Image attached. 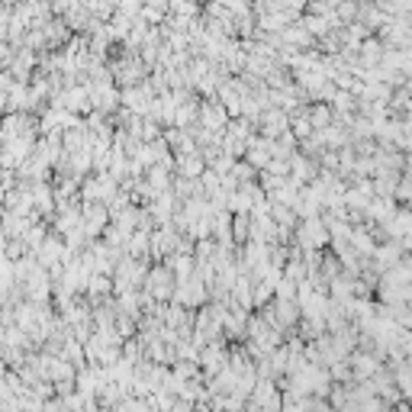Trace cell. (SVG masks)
I'll return each mask as SVG.
<instances>
[{"instance_id": "obj_15", "label": "cell", "mask_w": 412, "mask_h": 412, "mask_svg": "<svg viewBox=\"0 0 412 412\" xmlns=\"http://www.w3.org/2000/svg\"><path fill=\"white\" fill-rule=\"evenodd\" d=\"M206 171L200 151L197 155H177L174 158V177H184V181H200V174Z\"/></svg>"}, {"instance_id": "obj_13", "label": "cell", "mask_w": 412, "mask_h": 412, "mask_svg": "<svg viewBox=\"0 0 412 412\" xmlns=\"http://www.w3.org/2000/svg\"><path fill=\"white\" fill-rule=\"evenodd\" d=\"M10 78L17 81V84H29L35 74V52H26V49H17L13 55V62H10Z\"/></svg>"}, {"instance_id": "obj_9", "label": "cell", "mask_w": 412, "mask_h": 412, "mask_svg": "<svg viewBox=\"0 0 412 412\" xmlns=\"http://www.w3.org/2000/svg\"><path fill=\"white\" fill-rule=\"evenodd\" d=\"M88 94H90V106H94L97 113L113 116L120 110V90H116V84H88Z\"/></svg>"}, {"instance_id": "obj_31", "label": "cell", "mask_w": 412, "mask_h": 412, "mask_svg": "<svg viewBox=\"0 0 412 412\" xmlns=\"http://www.w3.org/2000/svg\"><path fill=\"white\" fill-rule=\"evenodd\" d=\"M229 177H232L236 184H252L254 177H258V171H254L248 161H236V165H232V171H229Z\"/></svg>"}, {"instance_id": "obj_14", "label": "cell", "mask_w": 412, "mask_h": 412, "mask_svg": "<svg viewBox=\"0 0 412 412\" xmlns=\"http://www.w3.org/2000/svg\"><path fill=\"white\" fill-rule=\"evenodd\" d=\"M393 213H396L393 200H380V197H374V200L368 203V210H364V222H368L370 229H374V226H386Z\"/></svg>"}, {"instance_id": "obj_19", "label": "cell", "mask_w": 412, "mask_h": 412, "mask_svg": "<svg viewBox=\"0 0 412 412\" xmlns=\"http://www.w3.org/2000/svg\"><path fill=\"white\" fill-rule=\"evenodd\" d=\"M161 264L174 274L177 283H184V281H190V277H193V258H190V254H167Z\"/></svg>"}, {"instance_id": "obj_40", "label": "cell", "mask_w": 412, "mask_h": 412, "mask_svg": "<svg viewBox=\"0 0 412 412\" xmlns=\"http://www.w3.org/2000/svg\"><path fill=\"white\" fill-rule=\"evenodd\" d=\"M167 412H193V406H190V403H184V399H174V406H171Z\"/></svg>"}, {"instance_id": "obj_26", "label": "cell", "mask_w": 412, "mask_h": 412, "mask_svg": "<svg viewBox=\"0 0 412 412\" xmlns=\"http://www.w3.org/2000/svg\"><path fill=\"white\" fill-rule=\"evenodd\" d=\"M274 299V287L267 281H252V309H261Z\"/></svg>"}, {"instance_id": "obj_37", "label": "cell", "mask_w": 412, "mask_h": 412, "mask_svg": "<svg viewBox=\"0 0 412 412\" xmlns=\"http://www.w3.org/2000/svg\"><path fill=\"white\" fill-rule=\"evenodd\" d=\"M261 174H267V177H287V174H290V167H287V161L271 158V161H267V167L261 171Z\"/></svg>"}, {"instance_id": "obj_17", "label": "cell", "mask_w": 412, "mask_h": 412, "mask_svg": "<svg viewBox=\"0 0 412 412\" xmlns=\"http://www.w3.org/2000/svg\"><path fill=\"white\" fill-rule=\"evenodd\" d=\"M229 303L238 309H245V313H252V277H248V274H238L236 277V283L229 290Z\"/></svg>"}, {"instance_id": "obj_30", "label": "cell", "mask_w": 412, "mask_h": 412, "mask_svg": "<svg viewBox=\"0 0 412 412\" xmlns=\"http://www.w3.org/2000/svg\"><path fill=\"white\" fill-rule=\"evenodd\" d=\"M335 3H338V0H309L303 13H309V17H322V19H329V17H335Z\"/></svg>"}, {"instance_id": "obj_18", "label": "cell", "mask_w": 412, "mask_h": 412, "mask_svg": "<svg viewBox=\"0 0 412 412\" xmlns=\"http://www.w3.org/2000/svg\"><path fill=\"white\" fill-rule=\"evenodd\" d=\"M33 97H29V84H13L7 94V113H33Z\"/></svg>"}, {"instance_id": "obj_10", "label": "cell", "mask_w": 412, "mask_h": 412, "mask_svg": "<svg viewBox=\"0 0 412 412\" xmlns=\"http://www.w3.org/2000/svg\"><path fill=\"white\" fill-rule=\"evenodd\" d=\"M74 229H81V203L58 206L52 222H49V232H55V236H68V232H74Z\"/></svg>"}, {"instance_id": "obj_32", "label": "cell", "mask_w": 412, "mask_h": 412, "mask_svg": "<svg viewBox=\"0 0 412 412\" xmlns=\"http://www.w3.org/2000/svg\"><path fill=\"white\" fill-rule=\"evenodd\" d=\"M158 139H161V126L155 123V120H145V116H142L139 142H142V145H151V142H158Z\"/></svg>"}, {"instance_id": "obj_21", "label": "cell", "mask_w": 412, "mask_h": 412, "mask_svg": "<svg viewBox=\"0 0 412 412\" xmlns=\"http://www.w3.org/2000/svg\"><path fill=\"white\" fill-rule=\"evenodd\" d=\"M139 19L145 23V26H151V29H158L161 23L167 19V3L165 0H155V3H142V10H139Z\"/></svg>"}, {"instance_id": "obj_2", "label": "cell", "mask_w": 412, "mask_h": 412, "mask_svg": "<svg viewBox=\"0 0 412 412\" xmlns=\"http://www.w3.org/2000/svg\"><path fill=\"white\" fill-rule=\"evenodd\" d=\"M116 190H120V184H116L110 174H88L78 187V200L81 203H104L106 206V203L116 197Z\"/></svg>"}, {"instance_id": "obj_20", "label": "cell", "mask_w": 412, "mask_h": 412, "mask_svg": "<svg viewBox=\"0 0 412 412\" xmlns=\"http://www.w3.org/2000/svg\"><path fill=\"white\" fill-rule=\"evenodd\" d=\"M58 358L68 361L74 370H84V368H88V358H84V345L74 342V338H65V342H62V351H58Z\"/></svg>"}, {"instance_id": "obj_34", "label": "cell", "mask_w": 412, "mask_h": 412, "mask_svg": "<svg viewBox=\"0 0 412 412\" xmlns=\"http://www.w3.org/2000/svg\"><path fill=\"white\" fill-rule=\"evenodd\" d=\"M412 197V184H409V174H399V181H396V190H393V203L396 206H406Z\"/></svg>"}, {"instance_id": "obj_41", "label": "cell", "mask_w": 412, "mask_h": 412, "mask_svg": "<svg viewBox=\"0 0 412 412\" xmlns=\"http://www.w3.org/2000/svg\"><path fill=\"white\" fill-rule=\"evenodd\" d=\"M193 412H213V409L206 403H197V406H193Z\"/></svg>"}, {"instance_id": "obj_23", "label": "cell", "mask_w": 412, "mask_h": 412, "mask_svg": "<svg viewBox=\"0 0 412 412\" xmlns=\"http://www.w3.org/2000/svg\"><path fill=\"white\" fill-rule=\"evenodd\" d=\"M306 120H309V126H313V132H322L332 126V110H329V104H309Z\"/></svg>"}, {"instance_id": "obj_1", "label": "cell", "mask_w": 412, "mask_h": 412, "mask_svg": "<svg viewBox=\"0 0 412 412\" xmlns=\"http://www.w3.org/2000/svg\"><path fill=\"white\" fill-rule=\"evenodd\" d=\"M293 245H297L299 252H325V248H329V229H325V222L319 220V216L297 222V229H293Z\"/></svg>"}, {"instance_id": "obj_12", "label": "cell", "mask_w": 412, "mask_h": 412, "mask_svg": "<svg viewBox=\"0 0 412 412\" xmlns=\"http://www.w3.org/2000/svg\"><path fill=\"white\" fill-rule=\"evenodd\" d=\"M33 222H39V216H19V213H10V210H0V229L7 238H23L33 229Z\"/></svg>"}, {"instance_id": "obj_35", "label": "cell", "mask_w": 412, "mask_h": 412, "mask_svg": "<svg viewBox=\"0 0 412 412\" xmlns=\"http://www.w3.org/2000/svg\"><path fill=\"white\" fill-rule=\"evenodd\" d=\"M139 10H142L139 0H120V3H113V13L126 19H139Z\"/></svg>"}, {"instance_id": "obj_8", "label": "cell", "mask_w": 412, "mask_h": 412, "mask_svg": "<svg viewBox=\"0 0 412 412\" xmlns=\"http://www.w3.org/2000/svg\"><path fill=\"white\" fill-rule=\"evenodd\" d=\"M226 351H229V345L222 342H213V345H206V348L200 351V358H197V368H200V374H203V380H210V377H216L222 368H226Z\"/></svg>"}, {"instance_id": "obj_3", "label": "cell", "mask_w": 412, "mask_h": 412, "mask_svg": "<svg viewBox=\"0 0 412 412\" xmlns=\"http://www.w3.org/2000/svg\"><path fill=\"white\" fill-rule=\"evenodd\" d=\"M174 287H177L174 274L167 271L165 264H151L149 274H145V283H142V293H149L155 303H171Z\"/></svg>"}, {"instance_id": "obj_5", "label": "cell", "mask_w": 412, "mask_h": 412, "mask_svg": "<svg viewBox=\"0 0 412 412\" xmlns=\"http://www.w3.org/2000/svg\"><path fill=\"white\" fill-rule=\"evenodd\" d=\"M106 226H110V213L104 203H81V232L88 236V242L104 236Z\"/></svg>"}, {"instance_id": "obj_42", "label": "cell", "mask_w": 412, "mask_h": 412, "mask_svg": "<svg viewBox=\"0 0 412 412\" xmlns=\"http://www.w3.org/2000/svg\"><path fill=\"white\" fill-rule=\"evenodd\" d=\"M3 113H7V97L0 94V116H3Z\"/></svg>"}, {"instance_id": "obj_11", "label": "cell", "mask_w": 412, "mask_h": 412, "mask_svg": "<svg viewBox=\"0 0 412 412\" xmlns=\"http://www.w3.org/2000/svg\"><path fill=\"white\" fill-rule=\"evenodd\" d=\"M254 129H258V135H264V139H277V135H283V132L290 129V116L281 113V110H274V106H267Z\"/></svg>"}, {"instance_id": "obj_4", "label": "cell", "mask_w": 412, "mask_h": 412, "mask_svg": "<svg viewBox=\"0 0 412 412\" xmlns=\"http://www.w3.org/2000/svg\"><path fill=\"white\" fill-rule=\"evenodd\" d=\"M171 303L181 309H190V313H197V309H203L206 303H210V290L203 287L197 277H190V281L177 283L174 293H171Z\"/></svg>"}, {"instance_id": "obj_36", "label": "cell", "mask_w": 412, "mask_h": 412, "mask_svg": "<svg viewBox=\"0 0 412 412\" xmlns=\"http://www.w3.org/2000/svg\"><path fill=\"white\" fill-rule=\"evenodd\" d=\"M26 245H23V242H19V238H7V248H3V258H7L10 264L13 261H19V258H26Z\"/></svg>"}, {"instance_id": "obj_24", "label": "cell", "mask_w": 412, "mask_h": 412, "mask_svg": "<svg viewBox=\"0 0 412 412\" xmlns=\"http://www.w3.org/2000/svg\"><path fill=\"white\" fill-rule=\"evenodd\" d=\"M229 236H232V242H236V248H242L248 242V236H252V220L248 216H232V226H229Z\"/></svg>"}, {"instance_id": "obj_16", "label": "cell", "mask_w": 412, "mask_h": 412, "mask_svg": "<svg viewBox=\"0 0 412 412\" xmlns=\"http://www.w3.org/2000/svg\"><path fill=\"white\" fill-rule=\"evenodd\" d=\"M380 55H384V45H380V39H377V35H368V39L358 45V65H361V71L377 68Z\"/></svg>"}, {"instance_id": "obj_7", "label": "cell", "mask_w": 412, "mask_h": 412, "mask_svg": "<svg viewBox=\"0 0 412 412\" xmlns=\"http://www.w3.org/2000/svg\"><path fill=\"white\" fill-rule=\"evenodd\" d=\"M380 368H384V361H380L374 351L354 348L348 354V370H351V380H354V384H358V380H370Z\"/></svg>"}, {"instance_id": "obj_38", "label": "cell", "mask_w": 412, "mask_h": 412, "mask_svg": "<svg viewBox=\"0 0 412 412\" xmlns=\"http://www.w3.org/2000/svg\"><path fill=\"white\" fill-rule=\"evenodd\" d=\"M13 55H17V49L7 42H0V71H7L10 62H13Z\"/></svg>"}, {"instance_id": "obj_33", "label": "cell", "mask_w": 412, "mask_h": 412, "mask_svg": "<svg viewBox=\"0 0 412 412\" xmlns=\"http://www.w3.org/2000/svg\"><path fill=\"white\" fill-rule=\"evenodd\" d=\"M213 254H216V242L213 238L193 242V261H213Z\"/></svg>"}, {"instance_id": "obj_6", "label": "cell", "mask_w": 412, "mask_h": 412, "mask_svg": "<svg viewBox=\"0 0 412 412\" xmlns=\"http://www.w3.org/2000/svg\"><path fill=\"white\" fill-rule=\"evenodd\" d=\"M197 126L213 135H222L229 126V113L222 110V104L213 97V100H200V113H197Z\"/></svg>"}, {"instance_id": "obj_22", "label": "cell", "mask_w": 412, "mask_h": 412, "mask_svg": "<svg viewBox=\"0 0 412 412\" xmlns=\"http://www.w3.org/2000/svg\"><path fill=\"white\" fill-rule=\"evenodd\" d=\"M177 399H184V403L197 406V403H206L210 396H206V386H203V377L197 380H187V384H181V390H177Z\"/></svg>"}, {"instance_id": "obj_28", "label": "cell", "mask_w": 412, "mask_h": 412, "mask_svg": "<svg viewBox=\"0 0 412 412\" xmlns=\"http://www.w3.org/2000/svg\"><path fill=\"white\" fill-rule=\"evenodd\" d=\"M84 10L97 23H110V17H113V3L110 0H90V3H84Z\"/></svg>"}, {"instance_id": "obj_39", "label": "cell", "mask_w": 412, "mask_h": 412, "mask_svg": "<svg viewBox=\"0 0 412 412\" xmlns=\"http://www.w3.org/2000/svg\"><path fill=\"white\" fill-rule=\"evenodd\" d=\"M13 84H17V81L10 78V71H0V94L7 97V94H10V88H13Z\"/></svg>"}, {"instance_id": "obj_27", "label": "cell", "mask_w": 412, "mask_h": 412, "mask_svg": "<svg viewBox=\"0 0 412 412\" xmlns=\"http://www.w3.org/2000/svg\"><path fill=\"white\" fill-rule=\"evenodd\" d=\"M200 10L197 3H187V0H174V3H167V17L174 19H197L200 17Z\"/></svg>"}, {"instance_id": "obj_25", "label": "cell", "mask_w": 412, "mask_h": 412, "mask_svg": "<svg viewBox=\"0 0 412 412\" xmlns=\"http://www.w3.org/2000/svg\"><path fill=\"white\" fill-rule=\"evenodd\" d=\"M171 377L174 380H181V384H187V380H197V377H203L200 374V368H197V364H193V361H174V364H171Z\"/></svg>"}, {"instance_id": "obj_29", "label": "cell", "mask_w": 412, "mask_h": 412, "mask_svg": "<svg viewBox=\"0 0 412 412\" xmlns=\"http://www.w3.org/2000/svg\"><path fill=\"white\" fill-rule=\"evenodd\" d=\"M335 19H338L342 26L354 23V19H358V3H354V0H338V3H335Z\"/></svg>"}]
</instances>
